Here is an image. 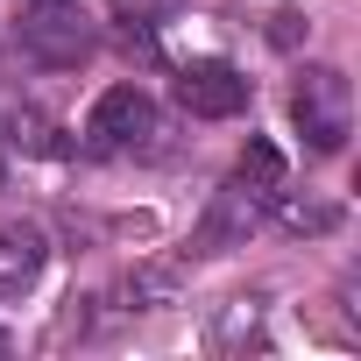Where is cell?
I'll return each instance as SVG.
<instances>
[{"instance_id": "8", "label": "cell", "mask_w": 361, "mask_h": 361, "mask_svg": "<svg viewBox=\"0 0 361 361\" xmlns=\"http://www.w3.org/2000/svg\"><path fill=\"white\" fill-rule=\"evenodd\" d=\"M121 298H128L135 312H163V305H177V269H163V262H142V269L121 283Z\"/></svg>"}, {"instance_id": "11", "label": "cell", "mask_w": 361, "mask_h": 361, "mask_svg": "<svg viewBox=\"0 0 361 361\" xmlns=\"http://www.w3.org/2000/svg\"><path fill=\"white\" fill-rule=\"evenodd\" d=\"M283 227L290 234H326V227H340V213L333 206H283Z\"/></svg>"}, {"instance_id": "1", "label": "cell", "mask_w": 361, "mask_h": 361, "mask_svg": "<svg viewBox=\"0 0 361 361\" xmlns=\"http://www.w3.org/2000/svg\"><path fill=\"white\" fill-rule=\"evenodd\" d=\"M92 22H85V8L78 0H29L22 8V57L29 64H43V71H71V64H85L92 57Z\"/></svg>"}, {"instance_id": "2", "label": "cell", "mask_w": 361, "mask_h": 361, "mask_svg": "<svg viewBox=\"0 0 361 361\" xmlns=\"http://www.w3.org/2000/svg\"><path fill=\"white\" fill-rule=\"evenodd\" d=\"M156 135H163V114H156V99H149L142 85H106V92L92 99L85 142H92L99 156H135V149H149Z\"/></svg>"}, {"instance_id": "9", "label": "cell", "mask_w": 361, "mask_h": 361, "mask_svg": "<svg viewBox=\"0 0 361 361\" xmlns=\"http://www.w3.org/2000/svg\"><path fill=\"white\" fill-rule=\"evenodd\" d=\"M8 135H15L29 156H57V149H64L57 128H50V114H36V106H15V114H8Z\"/></svg>"}, {"instance_id": "10", "label": "cell", "mask_w": 361, "mask_h": 361, "mask_svg": "<svg viewBox=\"0 0 361 361\" xmlns=\"http://www.w3.org/2000/svg\"><path fill=\"white\" fill-rule=\"evenodd\" d=\"M213 340H220V347H234V340H262V305H255V298H234Z\"/></svg>"}, {"instance_id": "7", "label": "cell", "mask_w": 361, "mask_h": 361, "mask_svg": "<svg viewBox=\"0 0 361 361\" xmlns=\"http://www.w3.org/2000/svg\"><path fill=\"white\" fill-rule=\"evenodd\" d=\"M234 185H241V192H255V199H269V192L283 185V156H276V142H262V135H255V142L241 149V163H234Z\"/></svg>"}, {"instance_id": "5", "label": "cell", "mask_w": 361, "mask_h": 361, "mask_svg": "<svg viewBox=\"0 0 361 361\" xmlns=\"http://www.w3.org/2000/svg\"><path fill=\"white\" fill-rule=\"evenodd\" d=\"M255 234V192H220L213 206H206V220H199V234H192V248L199 255H227V248H241Z\"/></svg>"}, {"instance_id": "3", "label": "cell", "mask_w": 361, "mask_h": 361, "mask_svg": "<svg viewBox=\"0 0 361 361\" xmlns=\"http://www.w3.org/2000/svg\"><path fill=\"white\" fill-rule=\"evenodd\" d=\"M347 78L333 71V64H312V71H298V92H290V114H298V128H305V142L319 149V156H333L340 142H347Z\"/></svg>"}, {"instance_id": "12", "label": "cell", "mask_w": 361, "mask_h": 361, "mask_svg": "<svg viewBox=\"0 0 361 361\" xmlns=\"http://www.w3.org/2000/svg\"><path fill=\"white\" fill-rule=\"evenodd\" d=\"M0 185H8V163H0Z\"/></svg>"}, {"instance_id": "6", "label": "cell", "mask_w": 361, "mask_h": 361, "mask_svg": "<svg viewBox=\"0 0 361 361\" xmlns=\"http://www.w3.org/2000/svg\"><path fill=\"white\" fill-rule=\"evenodd\" d=\"M43 262H50L43 227H29V220H8V227H0V298H22V290L43 276Z\"/></svg>"}, {"instance_id": "4", "label": "cell", "mask_w": 361, "mask_h": 361, "mask_svg": "<svg viewBox=\"0 0 361 361\" xmlns=\"http://www.w3.org/2000/svg\"><path fill=\"white\" fill-rule=\"evenodd\" d=\"M177 106L192 121H234L248 106V78L227 64V57H192L177 71Z\"/></svg>"}]
</instances>
